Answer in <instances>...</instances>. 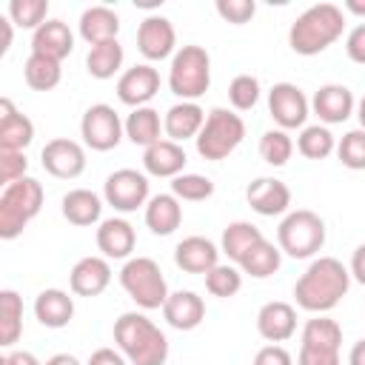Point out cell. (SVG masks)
I'll use <instances>...</instances> for the list:
<instances>
[{
	"label": "cell",
	"instance_id": "6da1fadb",
	"mask_svg": "<svg viewBox=\"0 0 365 365\" xmlns=\"http://www.w3.org/2000/svg\"><path fill=\"white\" fill-rule=\"evenodd\" d=\"M351 288V271L336 257H317L294 285L297 305L311 314H328Z\"/></svg>",
	"mask_w": 365,
	"mask_h": 365
},
{
	"label": "cell",
	"instance_id": "7a4b0ae2",
	"mask_svg": "<svg viewBox=\"0 0 365 365\" xmlns=\"http://www.w3.org/2000/svg\"><path fill=\"white\" fill-rule=\"evenodd\" d=\"M114 342L128 365H165L168 359L165 334L140 311L120 314L114 322Z\"/></svg>",
	"mask_w": 365,
	"mask_h": 365
},
{
	"label": "cell",
	"instance_id": "3957f363",
	"mask_svg": "<svg viewBox=\"0 0 365 365\" xmlns=\"http://www.w3.org/2000/svg\"><path fill=\"white\" fill-rule=\"evenodd\" d=\"M342 31H345L342 9L334 3H317L291 23L288 46L302 57H314L328 46H334L342 37Z\"/></svg>",
	"mask_w": 365,
	"mask_h": 365
},
{
	"label": "cell",
	"instance_id": "277c9868",
	"mask_svg": "<svg viewBox=\"0 0 365 365\" xmlns=\"http://www.w3.org/2000/svg\"><path fill=\"white\" fill-rule=\"evenodd\" d=\"M43 208V185L34 177H23L3 188L0 194V237L17 240L23 228Z\"/></svg>",
	"mask_w": 365,
	"mask_h": 365
},
{
	"label": "cell",
	"instance_id": "5b68a950",
	"mask_svg": "<svg viewBox=\"0 0 365 365\" xmlns=\"http://www.w3.org/2000/svg\"><path fill=\"white\" fill-rule=\"evenodd\" d=\"M211 86V57L202 46H182L171 57L168 68V88L185 100L197 103Z\"/></svg>",
	"mask_w": 365,
	"mask_h": 365
},
{
	"label": "cell",
	"instance_id": "8992f818",
	"mask_svg": "<svg viewBox=\"0 0 365 365\" xmlns=\"http://www.w3.org/2000/svg\"><path fill=\"white\" fill-rule=\"evenodd\" d=\"M277 242H279L282 254H288L294 259H308V257L319 254L325 245V222L311 208L288 211L277 228Z\"/></svg>",
	"mask_w": 365,
	"mask_h": 365
},
{
	"label": "cell",
	"instance_id": "52a82bcc",
	"mask_svg": "<svg viewBox=\"0 0 365 365\" xmlns=\"http://www.w3.org/2000/svg\"><path fill=\"white\" fill-rule=\"evenodd\" d=\"M120 285L137 302V308H143V311L163 308L168 294H171L160 265L151 257H131V259H125V265L120 268Z\"/></svg>",
	"mask_w": 365,
	"mask_h": 365
},
{
	"label": "cell",
	"instance_id": "ba28073f",
	"mask_svg": "<svg viewBox=\"0 0 365 365\" xmlns=\"http://www.w3.org/2000/svg\"><path fill=\"white\" fill-rule=\"evenodd\" d=\"M245 140V123L240 114L228 108H211L205 114V125L197 134V154L202 160H225L228 154L237 151V145Z\"/></svg>",
	"mask_w": 365,
	"mask_h": 365
},
{
	"label": "cell",
	"instance_id": "9c48e42d",
	"mask_svg": "<svg viewBox=\"0 0 365 365\" xmlns=\"http://www.w3.org/2000/svg\"><path fill=\"white\" fill-rule=\"evenodd\" d=\"M125 134V123L108 103H94L86 108L80 120V137L91 151H111L120 145Z\"/></svg>",
	"mask_w": 365,
	"mask_h": 365
},
{
	"label": "cell",
	"instance_id": "30bf717a",
	"mask_svg": "<svg viewBox=\"0 0 365 365\" xmlns=\"http://www.w3.org/2000/svg\"><path fill=\"white\" fill-rule=\"evenodd\" d=\"M103 197L114 211L131 214L143 205H148V177L134 168H117L106 177Z\"/></svg>",
	"mask_w": 365,
	"mask_h": 365
},
{
	"label": "cell",
	"instance_id": "8fae6325",
	"mask_svg": "<svg viewBox=\"0 0 365 365\" xmlns=\"http://www.w3.org/2000/svg\"><path fill=\"white\" fill-rule=\"evenodd\" d=\"M308 111H311V103H308V97L302 94L299 86H294V83H277L268 91V114H271V120L282 131H288V128H305Z\"/></svg>",
	"mask_w": 365,
	"mask_h": 365
},
{
	"label": "cell",
	"instance_id": "7c38bea8",
	"mask_svg": "<svg viewBox=\"0 0 365 365\" xmlns=\"http://www.w3.org/2000/svg\"><path fill=\"white\" fill-rule=\"evenodd\" d=\"M40 160H43V168L57 180H74L86 171V151L77 140H68V137L48 140L40 151Z\"/></svg>",
	"mask_w": 365,
	"mask_h": 365
},
{
	"label": "cell",
	"instance_id": "4fadbf2b",
	"mask_svg": "<svg viewBox=\"0 0 365 365\" xmlns=\"http://www.w3.org/2000/svg\"><path fill=\"white\" fill-rule=\"evenodd\" d=\"M177 46V31L171 26L168 17L163 14H151L140 23L137 29V48L145 60H165V57H174Z\"/></svg>",
	"mask_w": 365,
	"mask_h": 365
},
{
	"label": "cell",
	"instance_id": "5bb4252c",
	"mask_svg": "<svg viewBox=\"0 0 365 365\" xmlns=\"http://www.w3.org/2000/svg\"><path fill=\"white\" fill-rule=\"evenodd\" d=\"M160 91V71L148 63H140L134 68H125L117 80V97L120 103L131 106V108H140V106H148V100Z\"/></svg>",
	"mask_w": 365,
	"mask_h": 365
},
{
	"label": "cell",
	"instance_id": "9a60e30c",
	"mask_svg": "<svg viewBox=\"0 0 365 365\" xmlns=\"http://www.w3.org/2000/svg\"><path fill=\"white\" fill-rule=\"evenodd\" d=\"M248 205L262 217H279L291 208V188L277 177H257L245 188Z\"/></svg>",
	"mask_w": 365,
	"mask_h": 365
},
{
	"label": "cell",
	"instance_id": "2e32d148",
	"mask_svg": "<svg viewBox=\"0 0 365 365\" xmlns=\"http://www.w3.org/2000/svg\"><path fill=\"white\" fill-rule=\"evenodd\" d=\"M311 108L314 114L319 117V123L325 125H336V123H345L354 108H356V100L351 94L348 86L342 83H328V86H319L314 100H311Z\"/></svg>",
	"mask_w": 365,
	"mask_h": 365
},
{
	"label": "cell",
	"instance_id": "e0dca14e",
	"mask_svg": "<svg viewBox=\"0 0 365 365\" xmlns=\"http://www.w3.org/2000/svg\"><path fill=\"white\" fill-rule=\"evenodd\" d=\"M257 331L271 345H279V342L291 339L294 331H297V311H294V305L291 302H282V299L265 302L257 311Z\"/></svg>",
	"mask_w": 365,
	"mask_h": 365
},
{
	"label": "cell",
	"instance_id": "ac0fdd59",
	"mask_svg": "<svg viewBox=\"0 0 365 365\" xmlns=\"http://www.w3.org/2000/svg\"><path fill=\"white\" fill-rule=\"evenodd\" d=\"M108 282H111V265L106 257H83L74 262L68 274L71 294L77 297H97L108 288Z\"/></svg>",
	"mask_w": 365,
	"mask_h": 365
},
{
	"label": "cell",
	"instance_id": "d6986e66",
	"mask_svg": "<svg viewBox=\"0 0 365 365\" xmlns=\"http://www.w3.org/2000/svg\"><path fill=\"white\" fill-rule=\"evenodd\" d=\"M34 140V123L14 108L9 97L0 100V151H26Z\"/></svg>",
	"mask_w": 365,
	"mask_h": 365
},
{
	"label": "cell",
	"instance_id": "ffe728a7",
	"mask_svg": "<svg viewBox=\"0 0 365 365\" xmlns=\"http://www.w3.org/2000/svg\"><path fill=\"white\" fill-rule=\"evenodd\" d=\"M174 262L185 274H208L214 265H220V248L205 237H185L174 248Z\"/></svg>",
	"mask_w": 365,
	"mask_h": 365
},
{
	"label": "cell",
	"instance_id": "44dd1931",
	"mask_svg": "<svg viewBox=\"0 0 365 365\" xmlns=\"http://www.w3.org/2000/svg\"><path fill=\"white\" fill-rule=\"evenodd\" d=\"M137 245V234L128 220L123 217H108L97 228V248L103 251L106 259H131V251Z\"/></svg>",
	"mask_w": 365,
	"mask_h": 365
},
{
	"label": "cell",
	"instance_id": "7402d4cb",
	"mask_svg": "<svg viewBox=\"0 0 365 365\" xmlns=\"http://www.w3.org/2000/svg\"><path fill=\"white\" fill-rule=\"evenodd\" d=\"M71 48H74V34L63 20H46L31 34V54L63 63L71 54Z\"/></svg>",
	"mask_w": 365,
	"mask_h": 365
},
{
	"label": "cell",
	"instance_id": "603a6c76",
	"mask_svg": "<svg viewBox=\"0 0 365 365\" xmlns=\"http://www.w3.org/2000/svg\"><path fill=\"white\" fill-rule=\"evenodd\" d=\"M205 125V111L197 106V103H174L165 117H163V131H165V140H174V143H185V140H197V134L202 131Z\"/></svg>",
	"mask_w": 365,
	"mask_h": 365
},
{
	"label": "cell",
	"instance_id": "cb8c5ba5",
	"mask_svg": "<svg viewBox=\"0 0 365 365\" xmlns=\"http://www.w3.org/2000/svg\"><path fill=\"white\" fill-rule=\"evenodd\" d=\"M163 317L177 331H194L205 319V302L194 291H174L163 305Z\"/></svg>",
	"mask_w": 365,
	"mask_h": 365
},
{
	"label": "cell",
	"instance_id": "d4e9b609",
	"mask_svg": "<svg viewBox=\"0 0 365 365\" xmlns=\"http://www.w3.org/2000/svg\"><path fill=\"white\" fill-rule=\"evenodd\" d=\"M185 148L174 140H160L143 151V168L151 177H180L185 168Z\"/></svg>",
	"mask_w": 365,
	"mask_h": 365
},
{
	"label": "cell",
	"instance_id": "484cf974",
	"mask_svg": "<svg viewBox=\"0 0 365 365\" xmlns=\"http://www.w3.org/2000/svg\"><path fill=\"white\" fill-rule=\"evenodd\" d=\"M34 317L46 328H66L74 317V299L63 288H46L34 299Z\"/></svg>",
	"mask_w": 365,
	"mask_h": 365
},
{
	"label": "cell",
	"instance_id": "4316f807",
	"mask_svg": "<svg viewBox=\"0 0 365 365\" xmlns=\"http://www.w3.org/2000/svg\"><path fill=\"white\" fill-rule=\"evenodd\" d=\"M80 37L88 43V46H100V43H108V40H117V31H120V17L117 11H111L108 6H91L80 14Z\"/></svg>",
	"mask_w": 365,
	"mask_h": 365
},
{
	"label": "cell",
	"instance_id": "83f0119b",
	"mask_svg": "<svg viewBox=\"0 0 365 365\" xmlns=\"http://www.w3.org/2000/svg\"><path fill=\"white\" fill-rule=\"evenodd\" d=\"M182 222V205L174 194H154L145 205V225L157 237H168Z\"/></svg>",
	"mask_w": 365,
	"mask_h": 365
},
{
	"label": "cell",
	"instance_id": "f1b7e54d",
	"mask_svg": "<svg viewBox=\"0 0 365 365\" xmlns=\"http://www.w3.org/2000/svg\"><path fill=\"white\" fill-rule=\"evenodd\" d=\"M60 211H63V217H66L71 225L86 228V225L100 222L103 202H100V197H97L94 191H88V188H74V191H68V194L63 197Z\"/></svg>",
	"mask_w": 365,
	"mask_h": 365
},
{
	"label": "cell",
	"instance_id": "f546056e",
	"mask_svg": "<svg viewBox=\"0 0 365 365\" xmlns=\"http://www.w3.org/2000/svg\"><path fill=\"white\" fill-rule=\"evenodd\" d=\"M163 120H160V111L151 108V106H140V108H131V114L125 117V137L134 143V145H154L160 143L163 137Z\"/></svg>",
	"mask_w": 365,
	"mask_h": 365
},
{
	"label": "cell",
	"instance_id": "4dcf8cb0",
	"mask_svg": "<svg viewBox=\"0 0 365 365\" xmlns=\"http://www.w3.org/2000/svg\"><path fill=\"white\" fill-rule=\"evenodd\" d=\"M259 240H265V237H262V231H259L254 222L237 220V222L225 225L222 240H220V251H222L231 262H237V265H240V259H242V257H245V254H248Z\"/></svg>",
	"mask_w": 365,
	"mask_h": 365
},
{
	"label": "cell",
	"instance_id": "1f68e13d",
	"mask_svg": "<svg viewBox=\"0 0 365 365\" xmlns=\"http://www.w3.org/2000/svg\"><path fill=\"white\" fill-rule=\"evenodd\" d=\"M279 262H282V251L279 245L268 242V240H259L242 259H240V271L254 277V279H265L271 274L279 271Z\"/></svg>",
	"mask_w": 365,
	"mask_h": 365
},
{
	"label": "cell",
	"instance_id": "d6a6232c",
	"mask_svg": "<svg viewBox=\"0 0 365 365\" xmlns=\"http://www.w3.org/2000/svg\"><path fill=\"white\" fill-rule=\"evenodd\" d=\"M123 46L120 40H108V43H100V46H91L88 54H86V71L94 77V80H111L120 66H123Z\"/></svg>",
	"mask_w": 365,
	"mask_h": 365
},
{
	"label": "cell",
	"instance_id": "836d02e7",
	"mask_svg": "<svg viewBox=\"0 0 365 365\" xmlns=\"http://www.w3.org/2000/svg\"><path fill=\"white\" fill-rule=\"evenodd\" d=\"M23 334V299L17 291H0V345L11 348Z\"/></svg>",
	"mask_w": 365,
	"mask_h": 365
},
{
	"label": "cell",
	"instance_id": "e575fe53",
	"mask_svg": "<svg viewBox=\"0 0 365 365\" xmlns=\"http://www.w3.org/2000/svg\"><path fill=\"white\" fill-rule=\"evenodd\" d=\"M23 77L29 83V88L34 91H51L54 86H60L63 80V68L57 60L40 57V54H29L26 66H23Z\"/></svg>",
	"mask_w": 365,
	"mask_h": 365
},
{
	"label": "cell",
	"instance_id": "d590c367",
	"mask_svg": "<svg viewBox=\"0 0 365 365\" xmlns=\"http://www.w3.org/2000/svg\"><path fill=\"white\" fill-rule=\"evenodd\" d=\"M297 151L308 160H325L336 151V140L334 134L328 131V125H305L297 137Z\"/></svg>",
	"mask_w": 365,
	"mask_h": 365
},
{
	"label": "cell",
	"instance_id": "8d00e7d4",
	"mask_svg": "<svg viewBox=\"0 0 365 365\" xmlns=\"http://www.w3.org/2000/svg\"><path fill=\"white\" fill-rule=\"evenodd\" d=\"M291 154H294V140L282 128H271V131H265L259 137V157L268 165L279 168V165H285L291 160Z\"/></svg>",
	"mask_w": 365,
	"mask_h": 365
},
{
	"label": "cell",
	"instance_id": "74e56055",
	"mask_svg": "<svg viewBox=\"0 0 365 365\" xmlns=\"http://www.w3.org/2000/svg\"><path fill=\"white\" fill-rule=\"evenodd\" d=\"M242 288V271L234 268V265H214L208 274H205V291L211 297H220V299H228L234 297L237 291Z\"/></svg>",
	"mask_w": 365,
	"mask_h": 365
},
{
	"label": "cell",
	"instance_id": "f35d334b",
	"mask_svg": "<svg viewBox=\"0 0 365 365\" xmlns=\"http://www.w3.org/2000/svg\"><path fill=\"white\" fill-rule=\"evenodd\" d=\"M48 14V0H11L9 3V20L20 29L37 31L46 23Z\"/></svg>",
	"mask_w": 365,
	"mask_h": 365
},
{
	"label": "cell",
	"instance_id": "ab89813d",
	"mask_svg": "<svg viewBox=\"0 0 365 365\" xmlns=\"http://www.w3.org/2000/svg\"><path fill=\"white\" fill-rule=\"evenodd\" d=\"M336 157L345 168L365 171V131L351 128L348 134H342V140L336 143Z\"/></svg>",
	"mask_w": 365,
	"mask_h": 365
},
{
	"label": "cell",
	"instance_id": "60d3db41",
	"mask_svg": "<svg viewBox=\"0 0 365 365\" xmlns=\"http://www.w3.org/2000/svg\"><path fill=\"white\" fill-rule=\"evenodd\" d=\"M171 194L177 200L200 202V200H208L214 194V182L202 174H180V177L171 180Z\"/></svg>",
	"mask_w": 365,
	"mask_h": 365
},
{
	"label": "cell",
	"instance_id": "b9f144b4",
	"mask_svg": "<svg viewBox=\"0 0 365 365\" xmlns=\"http://www.w3.org/2000/svg\"><path fill=\"white\" fill-rule=\"evenodd\" d=\"M228 100L237 111H248L259 100V80L254 74H237L228 86Z\"/></svg>",
	"mask_w": 365,
	"mask_h": 365
},
{
	"label": "cell",
	"instance_id": "7bdbcfd3",
	"mask_svg": "<svg viewBox=\"0 0 365 365\" xmlns=\"http://www.w3.org/2000/svg\"><path fill=\"white\" fill-rule=\"evenodd\" d=\"M217 14L225 23L242 26L257 14V3L254 0H217Z\"/></svg>",
	"mask_w": 365,
	"mask_h": 365
},
{
	"label": "cell",
	"instance_id": "ee69618b",
	"mask_svg": "<svg viewBox=\"0 0 365 365\" xmlns=\"http://www.w3.org/2000/svg\"><path fill=\"white\" fill-rule=\"evenodd\" d=\"M26 168H29L26 151H0V180H3V188L17 182V180H23Z\"/></svg>",
	"mask_w": 365,
	"mask_h": 365
},
{
	"label": "cell",
	"instance_id": "f6af8a7d",
	"mask_svg": "<svg viewBox=\"0 0 365 365\" xmlns=\"http://www.w3.org/2000/svg\"><path fill=\"white\" fill-rule=\"evenodd\" d=\"M297 365H339V348L334 345H299Z\"/></svg>",
	"mask_w": 365,
	"mask_h": 365
},
{
	"label": "cell",
	"instance_id": "bcb514c9",
	"mask_svg": "<svg viewBox=\"0 0 365 365\" xmlns=\"http://www.w3.org/2000/svg\"><path fill=\"white\" fill-rule=\"evenodd\" d=\"M254 365H294V356L282 345H265L257 351Z\"/></svg>",
	"mask_w": 365,
	"mask_h": 365
},
{
	"label": "cell",
	"instance_id": "7dc6e473",
	"mask_svg": "<svg viewBox=\"0 0 365 365\" xmlns=\"http://www.w3.org/2000/svg\"><path fill=\"white\" fill-rule=\"evenodd\" d=\"M345 51L354 63L365 66V23H359L356 29H351L348 40H345Z\"/></svg>",
	"mask_w": 365,
	"mask_h": 365
},
{
	"label": "cell",
	"instance_id": "c3c4849f",
	"mask_svg": "<svg viewBox=\"0 0 365 365\" xmlns=\"http://www.w3.org/2000/svg\"><path fill=\"white\" fill-rule=\"evenodd\" d=\"M86 365H128V359L114 348H97Z\"/></svg>",
	"mask_w": 365,
	"mask_h": 365
},
{
	"label": "cell",
	"instance_id": "681fc988",
	"mask_svg": "<svg viewBox=\"0 0 365 365\" xmlns=\"http://www.w3.org/2000/svg\"><path fill=\"white\" fill-rule=\"evenodd\" d=\"M0 365H43L31 351H11L6 356H0Z\"/></svg>",
	"mask_w": 365,
	"mask_h": 365
},
{
	"label": "cell",
	"instance_id": "f907efd6",
	"mask_svg": "<svg viewBox=\"0 0 365 365\" xmlns=\"http://www.w3.org/2000/svg\"><path fill=\"white\" fill-rule=\"evenodd\" d=\"M351 277L356 279V282H362L365 285V242L362 245H356V251H354V257H351Z\"/></svg>",
	"mask_w": 365,
	"mask_h": 365
},
{
	"label": "cell",
	"instance_id": "816d5d0a",
	"mask_svg": "<svg viewBox=\"0 0 365 365\" xmlns=\"http://www.w3.org/2000/svg\"><path fill=\"white\" fill-rule=\"evenodd\" d=\"M348 365H365V339H359L351 354H348Z\"/></svg>",
	"mask_w": 365,
	"mask_h": 365
},
{
	"label": "cell",
	"instance_id": "f5cc1de1",
	"mask_svg": "<svg viewBox=\"0 0 365 365\" xmlns=\"http://www.w3.org/2000/svg\"><path fill=\"white\" fill-rule=\"evenodd\" d=\"M11 20L9 17H0V29H3V48H0V54H6L9 51V46H11Z\"/></svg>",
	"mask_w": 365,
	"mask_h": 365
},
{
	"label": "cell",
	"instance_id": "db71d44e",
	"mask_svg": "<svg viewBox=\"0 0 365 365\" xmlns=\"http://www.w3.org/2000/svg\"><path fill=\"white\" fill-rule=\"evenodd\" d=\"M43 365H80V359L71 356V354H54V356H48Z\"/></svg>",
	"mask_w": 365,
	"mask_h": 365
},
{
	"label": "cell",
	"instance_id": "11a10c76",
	"mask_svg": "<svg viewBox=\"0 0 365 365\" xmlns=\"http://www.w3.org/2000/svg\"><path fill=\"white\" fill-rule=\"evenodd\" d=\"M345 9H348L351 14H359V17H365V3H359V0H348V3H345Z\"/></svg>",
	"mask_w": 365,
	"mask_h": 365
},
{
	"label": "cell",
	"instance_id": "9f6ffc18",
	"mask_svg": "<svg viewBox=\"0 0 365 365\" xmlns=\"http://www.w3.org/2000/svg\"><path fill=\"white\" fill-rule=\"evenodd\" d=\"M356 117H359V128L365 131V97L356 103Z\"/></svg>",
	"mask_w": 365,
	"mask_h": 365
}]
</instances>
